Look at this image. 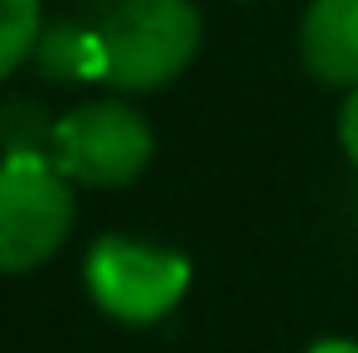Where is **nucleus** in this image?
<instances>
[{"instance_id": "f257e3e1", "label": "nucleus", "mask_w": 358, "mask_h": 353, "mask_svg": "<svg viewBox=\"0 0 358 353\" xmlns=\"http://www.w3.org/2000/svg\"><path fill=\"white\" fill-rule=\"evenodd\" d=\"M102 82L117 92H160L199 59L203 20L194 0H121L97 20Z\"/></svg>"}, {"instance_id": "f03ea898", "label": "nucleus", "mask_w": 358, "mask_h": 353, "mask_svg": "<svg viewBox=\"0 0 358 353\" xmlns=\"http://www.w3.org/2000/svg\"><path fill=\"white\" fill-rule=\"evenodd\" d=\"M73 179L49 155L0 160V276L44 266L73 233Z\"/></svg>"}, {"instance_id": "7ed1b4c3", "label": "nucleus", "mask_w": 358, "mask_h": 353, "mask_svg": "<svg viewBox=\"0 0 358 353\" xmlns=\"http://www.w3.org/2000/svg\"><path fill=\"white\" fill-rule=\"evenodd\" d=\"M155 160V131L131 102L97 97L54 121V165L83 189H121Z\"/></svg>"}, {"instance_id": "20e7f679", "label": "nucleus", "mask_w": 358, "mask_h": 353, "mask_svg": "<svg viewBox=\"0 0 358 353\" xmlns=\"http://www.w3.org/2000/svg\"><path fill=\"white\" fill-rule=\"evenodd\" d=\"M189 261L170 247H150L136 237H97L87 261H83V281L87 295L102 315H112L121 324H155L175 310L189 291Z\"/></svg>"}, {"instance_id": "39448f33", "label": "nucleus", "mask_w": 358, "mask_h": 353, "mask_svg": "<svg viewBox=\"0 0 358 353\" xmlns=\"http://www.w3.org/2000/svg\"><path fill=\"white\" fill-rule=\"evenodd\" d=\"M296 49L315 82L358 87V0H310Z\"/></svg>"}, {"instance_id": "423d86ee", "label": "nucleus", "mask_w": 358, "mask_h": 353, "mask_svg": "<svg viewBox=\"0 0 358 353\" xmlns=\"http://www.w3.org/2000/svg\"><path fill=\"white\" fill-rule=\"evenodd\" d=\"M29 63L44 82H102V34L83 20H49Z\"/></svg>"}, {"instance_id": "0eeeda50", "label": "nucleus", "mask_w": 358, "mask_h": 353, "mask_svg": "<svg viewBox=\"0 0 358 353\" xmlns=\"http://www.w3.org/2000/svg\"><path fill=\"white\" fill-rule=\"evenodd\" d=\"M0 150L5 155H49L54 160V121L34 97H10L0 107Z\"/></svg>"}, {"instance_id": "6e6552de", "label": "nucleus", "mask_w": 358, "mask_h": 353, "mask_svg": "<svg viewBox=\"0 0 358 353\" xmlns=\"http://www.w3.org/2000/svg\"><path fill=\"white\" fill-rule=\"evenodd\" d=\"M39 34H44V5L39 0H0V82L34 59Z\"/></svg>"}, {"instance_id": "1a4fd4ad", "label": "nucleus", "mask_w": 358, "mask_h": 353, "mask_svg": "<svg viewBox=\"0 0 358 353\" xmlns=\"http://www.w3.org/2000/svg\"><path fill=\"white\" fill-rule=\"evenodd\" d=\"M339 145H344L349 165L358 170V87H349V97L339 107Z\"/></svg>"}, {"instance_id": "9d476101", "label": "nucleus", "mask_w": 358, "mask_h": 353, "mask_svg": "<svg viewBox=\"0 0 358 353\" xmlns=\"http://www.w3.org/2000/svg\"><path fill=\"white\" fill-rule=\"evenodd\" d=\"M305 353H358L354 339H320V344H310Z\"/></svg>"}, {"instance_id": "9b49d317", "label": "nucleus", "mask_w": 358, "mask_h": 353, "mask_svg": "<svg viewBox=\"0 0 358 353\" xmlns=\"http://www.w3.org/2000/svg\"><path fill=\"white\" fill-rule=\"evenodd\" d=\"M92 5H97V10H102V15H107V10H112V5H121V0H92Z\"/></svg>"}]
</instances>
